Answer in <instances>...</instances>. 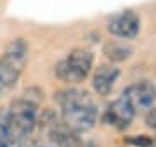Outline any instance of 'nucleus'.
Masks as SVG:
<instances>
[{
  "mask_svg": "<svg viewBox=\"0 0 156 147\" xmlns=\"http://www.w3.org/2000/svg\"><path fill=\"white\" fill-rule=\"evenodd\" d=\"M0 147H21V142H16L12 138H7V140L0 142Z\"/></svg>",
  "mask_w": 156,
  "mask_h": 147,
  "instance_id": "nucleus-14",
  "label": "nucleus"
},
{
  "mask_svg": "<svg viewBox=\"0 0 156 147\" xmlns=\"http://www.w3.org/2000/svg\"><path fill=\"white\" fill-rule=\"evenodd\" d=\"M146 125H147L153 132H156V108L147 111V114H146Z\"/></svg>",
  "mask_w": 156,
  "mask_h": 147,
  "instance_id": "nucleus-13",
  "label": "nucleus"
},
{
  "mask_svg": "<svg viewBox=\"0 0 156 147\" xmlns=\"http://www.w3.org/2000/svg\"><path fill=\"white\" fill-rule=\"evenodd\" d=\"M50 137L57 147H82V140L78 138V133L64 123H57V121L52 123Z\"/></svg>",
  "mask_w": 156,
  "mask_h": 147,
  "instance_id": "nucleus-9",
  "label": "nucleus"
},
{
  "mask_svg": "<svg viewBox=\"0 0 156 147\" xmlns=\"http://www.w3.org/2000/svg\"><path fill=\"white\" fill-rule=\"evenodd\" d=\"M28 62V43L23 38L12 40L0 56V94L11 88Z\"/></svg>",
  "mask_w": 156,
  "mask_h": 147,
  "instance_id": "nucleus-3",
  "label": "nucleus"
},
{
  "mask_svg": "<svg viewBox=\"0 0 156 147\" xmlns=\"http://www.w3.org/2000/svg\"><path fill=\"white\" fill-rule=\"evenodd\" d=\"M57 104L61 108L62 123L71 130L87 132L97 121V104L89 92L69 88L57 94Z\"/></svg>",
  "mask_w": 156,
  "mask_h": 147,
  "instance_id": "nucleus-1",
  "label": "nucleus"
},
{
  "mask_svg": "<svg viewBox=\"0 0 156 147\" xmlns=\"http://www.w3.org/2000/svg\"><path fill=\"white\" fill-rule=\"evenodd\" d=\"M38 101H35L28 94L11 102L7 109V133L9 138L23 142L35 130L38 121Z\"/></svg>",
  "mask_w": 156,
  "mask_h": 147,
  "instance_id": "nucleus-2",
  "label": "nucleus"
},
{
  "mask_svg": "<svg viewBox=\"0 0 156 147\" xmlns=\"http://www.w3.org/2000/svg\"><path fill=\"white\" fill-rule=\"evenodd\" d=\"M134 116H135V109L132 108L125 92H122V95L108 106L106 113H104V123L111 125L118 130H125L130 125V121L134 119Z\"/></svg>",
  "mask_w": 156,
  "mask_h": 147,
  "instance_id": "nucleus-6",
  "label": "nucleus"
},
{
  "mask_svg": "<svg viewBox=\"0 0 156 147\" xmlns=\"http://www.w3.org/2000/svg\"><path fill=\"white\" fill-rule=\"evenodd\" d=\"M108 29H109V33L118 36V38H134L140 29V19L135 12L125 11L113 17L108 24Z\"/></svg>",
  "mask_w": 156,
  "mask_h": 147,
  "instance_id": "nucleus-7",
  "label": "nucleus"
},
{
  "mask_svg": "<svg viewBox=\"0 0 156 147\" xmlns=\"http://www.w3.org/2000/svg\"><path fill=\"white\" fill-rule=\"evenodd\" d=\"M123 92L128 97L135 113H147L149 109H153V104L156 101V87L149 80H140L125 88Z\"/></svg>",
  "mask_w": 156,
  "mask_h": 147,
  "instance_id": "nucleus-5",
  "label": "nucleus"
},
{
  "mask_svg": "<svg viewBox=\"0 0 156 147\" xmlns=\"http://www.w3.org/2000/svg\"><path fill=\"white\" fill-rule=\"evenodd\" d=\"M128 142H130L132 145H135V147H153V140H151L149 137H146V135L132 137Z\"/></svg>",
  "mask_w": 156,
  "mask_h": 147,
  "instance_id": "nucleus-11",
  "label": "nucleus"
},
{
  "mask_svg": "<svg viewBox=\"0 0 156 147\" xmlns=\"http://www.w3.org/2000/svg\"><path fill=\"white\" fill-rule=\"evenodd\" d=\"M9 138L7 133V116L5 114H0V142H4Z\"/></svg>",
  "mask_w": 156,
  "mask_h": 147,
  "instance_id": "nucleus-12",
  "label": "nucleus"
},
{
  "mask_svg": "<svg viewBox=\"0 0 156 147\" xmlns=\"http://www.w3.org/2000/svg\"><path fill=\"white\" fill-rule=\"evenodd\" d=\"M120 76V69L115 64H102L92 76V88L97 95H109Z\"/></svg>",
  "mask_w": 156,
  "mask_h": 147,
  "instance_id": "nucleus-8",
  "label": "nucleus"
},
{
  "mask_svg": "<svg viewBox=\"0 0 156 147\" xmlns=\"http://www.w3.org/2000/svg\"><path fill=\"white\" fill-rule=\"evenodd\" d=\"M92 64H94L92 52L85 49H75L56 64V76L64 83H82L89 76Z\"/></svg>",
  "mask_w": 156,
  "mask_h": 147,
  "instance_id": "nucleus-4",
  "label": "nucleus"
},
{
  "mask_svg": "<svg viewBox=\"0 0 156 147\" xmlns=\"http://www.w3.org/2000/svg\"><path fill=\"white\" fill-rule=\"evenodd\" d=\"M104 56L113 62H122L125 59L132 56V49L123 43H116V42H111L104 47Z\"/></svg>",
  "mask_w": 156,
  "mask_h": 147,
  "instance_id": "nucleus-10",
  "label": "nucleus"
}]
</instances>
